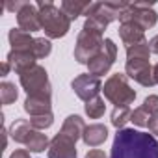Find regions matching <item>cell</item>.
Instances as JSON below:
<instances>
[{
	"label": "cell",
	"mask_w": 158,
	"mask_h": 158,
	"mask_svg": "<svg viewBox=\"0 0 158 158\" xmlns=\"http://www.w3.org/2000/svg\"><path fill=\"white\" fill-rule=\"evenodd\" d=\"M110 158H158V141L152 134L121 128L115 132Z\"/></svg>",
	"instance_id": "cell-1"
},
{
	"label": "cell",
	"mask_w": 158,
	"mask_h": 158,
	"mask_svg": "<svg viewBox=\"0 0 158 158\" xmlns=\"http://www.w3.org/2000/svg\"><path fill=\"white\" fill-rule=\"evenodd\" d=\"M128 6V2H91L86 15V23H84V30H91L97 34H104V30L108 28L110 23L119 21L121 13L125 11V8Z\"/></svg>",
	"instance_id": "cell-2"
},
{
	"label": "cell",
	"mask_w": 158,
	"mask_h": 158,
	"mask_svg": "<svg viewBox=\"0 0 158 158\" xmlns=\"http://www.w3.org/2000/svg\"><path fill=\"white\" fill-rule=\"evenodd\" d=\"M37 10H39V19H41V30L48 39H60L65 37L71 30V19L61 11L50 0H37Z\"/></svg>",
	"instance_id": "cell-3"
},
{
	"label": "cell",
	"mask_w": 158,
	"mask_h": 158,
	"mask_svg": "<svg viewBox=\"0 0 158 158\" xmlns=\"http://www.w3.org/2000/svg\"><path fill=\"white\" fill-rule=\"evenodd\" d=\"M10 136L15 143L24 145L30 152H45L50 147V139L41 130L34 128L28 119H15L10 127Z\"/></svg>",
	"instance_id": "cell-4"
},
{
	"label": "cell",
	"mask_w": 158,
	"mask_h": 158,
	"mask_svg": "<svg viewBox=\"0 0 158 158\" xmlns=\"http://www.w3.org/2000/svg\"><path fill=\"white\" fill-rule=\"evenodd\" d=\"M102 93L106 97V101H110L115 108L121 106H130L136 101V91L130 88L128 84V76L123 73H115L110 74V78L102 86Z\"/></svg>",
	"instance_id": "cell-5"
},
{
	"label": "cell",
	"mask_w": 158,
	"mask_h": 158,
	"mask_svg": "<svg viewBox=\"0 0 158 158\" xmlns=\"http://www.w3.org/2000/svg\"><path fill=\"white\" fill-rule=\"evenodd\" d=\"M19 82L26 95H52V86L48 80V73L43 65L35 63L34 67L23 71L19 74Z\"/></svg>",
	"instance_id": "cell-6"
},
{
	"label": "cell",
	"mask_w": 158,
	"mask_h": 158,
	"mask_svg": "<svg viewBox=\"0 0 158 158\" xmlns=\"http://www.w3.org/2000/svg\"><path fill=\"white\" fill-rule=\"evenodd\" d=\"M104 45L102 34L91 32V30H80L76 35V45H74V60L82 65H88L101 50Z\"/></svg>",
	"instance_id": "cell-7"
},
{
	"label": "cell",
	"mask_w": 158,
	"mask_h": 158,
	"mask_svg": "<svg viewBox=\"0 0 158 158\" xmlns=\"http://www.w3.org/2000/svg\"><path fill=\"white\" fill-rule=\"evenodd\" d=\"M156 21H158V13L152 10V4H145V2L128 4L119 17V24L121 23H136L141 30L152 28L156 24Z\"/></svg>",
	"instance_id": "cell-8"
},
{
	"label": "cell",
	"mask_w": 158,
	"mask_h": 158,
	"mask_svg": "<svg viewBox=\"0 0 158 158\" xmlns=\"http://www.w3.org/2000/svg\"><path fill=\"white\" fill-rule=\"evenodd\" d=\"M71 88L78 99L88 102V101L99 97V93L102 91V82H101L99 76H95L91 73H84V74H78L73 78Z\"/></svg>",
	"instance_id": "cell-9"
},
{
	"label": "cell",
	"mask_w": 158,
	"mask_h": 158,
	"mask_svg": "<svg viewBox=\"0 0 158 158\" xmlns=\"http://www.w3.org/2000/svg\"><path fill=\"white\" fill-rule=\"evenodd\" d=\"M115 58H117V45L110 37H106L104 39V45H102V50L88 63V69H89L91 74H95V76L101 78L102 74H106L112 69Z\"/></svg>",
	"instance_id": "cell-10"
},
{
	"label": "cell",
	"mask_w": 158,
	"mask_h": 158,
	"mask_svg": "<svg viewBox=\"0 0 158 158\" xmlns=\"http://www.w3.org/2000/svg\"><path fill=\"white\" fill-rule=\"evenodd\" d=\"M125 74L132 78L134 82H138L143 88H152L154 84V76H152V65L149 60H127L125 63Z\"/></svg>",
	"instance_id": "cell-11"
},
{
	"label": "cell",
	"mask_w": 158,
	"mask_h": 158,
	"mask_svg": "<svg viewBox=\"0 0 158 158\" xmlns=\"http://www.w3.org/2000/svg\"><path fill=\"white\" fill-rule=\"evenodd\" d=\"M48 158H78V151H76V141L61 132H58L52 139H50V147L47 151Z\"/></svg>",
	"instance_id": "cell-12"
},
{
	"label": "cell",
	"mask_w": 158,
	"mask_h": 158,
	"mask_svg": "<svg viewBox=\"0 0 158 158\" xmlns=\"http://www.w3.org/2000/svg\"><path fill=\"white\" fill-rule=\"evenodd\" d=\"M17 24L21 30L28 32V34H34V32H39L41 30V19H39V10L37 6L26 2L23 6V10L17 13Z\"/></svg>",
	"instance_id": "cell-13"
},
{
	"label": "cell",
	"mask_w": 158,
	"mask_h": 158,
	"mask_svg": "<svg viewBox=\"0 0 158 158\" xmlns=\"http://www.w3.org/2000/svg\"><path fill=\"white\" fill-rule=\"evenodd\" d=\"M23 108L26 114H30V117L50 114L52 112V95H30V97H26Z\"/></svg>",
	"instance_id": "cell-14"
},
{
	"label": "cell",
	"mask_w": 158,
	"mask_h": 158,
	"mask_svg": "<svg viewBox=\"0 0 158 158\" xmlns=\"http://www.w3.org/2000/svg\"><path fill=\"white\" fill-rule=\"evenodd\" d=\"M6 60L10 61L11 69L17 74H21L23 71H26V69H30L37 63V58H35L34 50H10Z\"/></svg>",
	"instance_id": "cell-15"
},
{
	"label": "cell",
	"mask_w": 158,
	"mask_h": 158,
	"mask_svg": "<svg viewBox=\"0 0 158 158\" xmlns=\"http://www.w3.org/2000/svg\"><path fill=\"white\" fill-rule=\"evenodd\" d=\"M117 32H119V37H121V41L127 48L147 41L145 39V30H141L136 23H121Z\"/></svg>",
	"instance_id": "cell-16"
},
{
	"label": "cell",
	"mask_w": 158,
	"mask_h": 158,
	"mask_svg": "<svg viewBox=\"0 0 158 158\" xmlns=\"http://www.w3.org/2000/svg\"><path fill=\"white\" fill-rule=\"evenodd\" d=\"M82 139H84V143L88 147H99V145H102L108 139V127L106 125H101V123L88 125L86 130H84Z\"/></svg>",
	"instance_id": "cell-17"
},
{
	"label": "cell",
	"mask_w": 158,
	"mask_h": 158,
	"mask_svg": "<svg viewBox=\"0 0 158 158\" xmlns=\"http://www.w3.org/2000/svg\"><path fill=\"white\" fill-rule=\"evenodd\" d=\"M86 127H88V125L84 123V119H82L80 115L73 114V115H69V117L63 121V125H61L60 132H61V134H65V136H69V138H73L74 141H78V139L84 136Z\"/></svg>",
	"instance_id": "cell-18"
},
{
	"label": "cell",
	"mask_w": 158,
	"mask_h": 158,
	"mask_svg": "<svg viewBox=\"0 0 158 158\" xmlns=\"http://www.w3.org/2000/svg\"><path fill=\"white\" fill-rule=\"evenodd\" d=\"M11 50H32L35 37H32V34L21 30V28H11L8 34Z\"/></svg>",
	"instance_id": "cell-19"
},
{
	"label": "cell",
	"mask_w": 158,
	"mask_h": 158,
	"mask_svg": "<svg viewBox=\"0 0 158 158\" xmlns=\"http://www.w3.org/2000/svg\"><path fill=\"white\" fill-rule=\"evenodd\" d=\"M89 4L91 2H82V0H63L60 8L71 21H76L80 15H84L88 11Z\"/></svg>",
	"instance_id": "cell-20"
},
{
	"label": "cell",
	"mask_w": 158,
	"mask_h": 158,
	"mask_svg": "<svg viewBox=\"0 0 158 158\" xmlns=\"http://www.w3.org/2000/svg\"><path fill=\"white\" fill-rule=\"evenodd\" d=\"M84 110H86V115H88L89 119H99V117H102L104 112H106L104 99H102V97H95V99L88 101L86 106H84Z\"/></svg>",
	"instance_id": "cell-21"
},
{
	"label": "cell",
	"mask_w": 158,
	"mask_h": 158,
	"mask_svg": "<svg viewBox=\"0 0 158 158\" xmlns=\"http://www.w3.org/2000/svg\"><path fill=\"white\" fill-rule=\"evenodd\" d=\"M130 117H132V110H130V106H121V108H114L112 110V125L117 128V130H121V128H125V125L130 121Z\"/></svg>",
	"instance_id": "cell-22"
},
{
	"label": "cell",
	"mask_w": 158,
	"mask_h": 158,
	"mask_svg": "<svg viewBox=\"0 0 158 158\" xmlns=\"http://www.w3.org/2000/svg\"><path fill=\"white\" fill-rule=\"evenodd\" d=\"M17 97H19V91H17V86H15L13 82L4 80L2 84H0V99H2V104H4V106L15 102Z\"/></svg>",
	"instance_id": "cell-23"
},
{
	"label": "cell",
	"mask_w": 158,
	"mask_h": 158,
	"mask_svg": "<svg viewBox=\"0 0 158 158\" xmlns=\"http://www.w3.org/2000/svg\"><path fill=\"white\" fill-rule=\"evenodd\" d=\"M149 58H151L149 41H143L127 48V60H149Z\"/></svg>",
	"instance_id": "cell-24"
},
{
	"label": "cell",
	"mask_w": 158,
	"mask_h": 158,
	"mask_svg": "<svg viewBox=\"0 0 158 158\" xmlns=\"http://www.w3.org/2000/svg\"><path fill=\"white\" fill-rule=\"evenodd\" d=\"M32 50H34V54H35V58H37V60H41V58H47V56L52 52L50 39H48V37H35Z\"/></svg>",
	"instance_id": "cell-25"
},
{
	"label": "cell",
	"mask_w": 158,
	"mask_h": 158,
	"mask_svg": "<svg viewBox=\"0 0 158 158\" xmlns=\"http://www.w3.org/2000/svg\"><path fill=\"white\" fill-rule=\"evenodd\" d=\"M28 121H30V125H32L34 128H37V130H45V128H50V127H52V123H54V114L50 112V114H45V115L30 117Z\"/></svg>",
	"instance_id": "cell-26"
},
{
	"label": "cell",
	"mask_w": 158,
	"mask_h": 158,
	"mask_svg": "<svg viewBox=\"0 0 158 158\" xmlns=\"http://www.w3.org/2000/svg\"><path fill=\"white\" fill-rule=\"evenodd\" d=\"M149 119H151V115L139 106V108H136V110H132V117H130V121L136 125V127H147L149 125Z\"/></svg>",
	"instance_id": "cell-27"
},
{
	"label": "cell",
	"mask_w": 158,
	"mask_h": 158,
	"mask_svg": "<svg viewBox=\"0 0 158 158\" xmlns=\"http://www.w3.org/2000/svg\"><path fill=\"white\" fill-rule=\"evenodd\" d=\"M141 108H143L151 117H152V115H158V95H149V97H145Z\"/></svg>",
	"instance_id": "cell-28"
},
{
	"label": "cell",
	"mask_w": 158,
	"mask_h": 158,
	"mask_svg": "<svg viewBox=\"0 0 158 158\" xmlns=\"http://www.w3.org/2000/svg\"><path fill=\"white\" fill-rule=\"evenodd\" d=\"M26 2L24 0H15V2H11V0H8V2H4V10H8V11H11V13H19L21 10H23V6H24Z\"/></svg>",
	"instance_id": "cell-29"
},
{
	"label": "cell",
	"mask_w": 158,
	"mask_h": 158,
	"mask_svg": "<svg viewBox=\"0 0 158 158\" xmlns=\"http://www.w3.org/2000/svg\"><path fill=\"white\" fill-rule=\"evenodd\" d=\"M147 128H149V132H151L152 136H158V115H152V117L149 119Z\"/></svg>",
	"instance_id": "cell-30"
},
{
	"label": "cell",
	"mask_w": 158,
	"mask_h": 158,
	"mask_svg": "<svg viewBox=\"0 0 158 158\" xmlns=\"http://www.w3.org/2000/svg\"><path fill=\"white\" fill-rule=\"evenodd\" d=\"M10 158H32V156H30V151H26V149H17V151H13V152L10 154Z\"/></svg>",
	"instance_id": "cell-31"
},
{
	"label": "cell",
	"mask_w": 158,
	"mask_h": 158,
	"mask_svg": "<svg viewBox=\"0 0 158 158\" xmlns=\"http://www.w3.org/2000/svg\"><path fill=\"white\" fill-rule=\"evenodd\" d=\"M86 158H108V156H106V152L101 151V149H91V151H88Z\"/></svg>",
	"instance_id": "cell-32"
},
{
	"label": "cell",
	"mask_w": 158,
	"mask_h": 158,
	"mask_svg": "<svg viewBox=\"0 0 158 158\" xmlns=\"http://www.w3.org/2000/svg\"><path fill=\"white\" fill-rule=\"evenodd\" d=\"M149 48H151V52H152V54H158V34L149 41Z\"/></svg>",
	"instance_id": "cell-33"
},
{
	"label": "cell",
	"mask_w": 158,
	"mask_h": 158,
	"mask_svg": "<svg viewBox=\"0 0 158 158\" xmlns=\"http://www.w3.org/2000/svg\"><path fill=\"white\" fill-rule=\"evenodd\" d=\"M10 71H11V65H10L8 60H4V61H2V76H8Z\"/></svg>",
	"instance_id": "cell-34"
},
{
	"label": "cell",
	"mask_w": 158,
	"mask_h": 158,
	"mask_svg": "<svg viewBox=\"0 0 158 158\" xmlns=\"http://www.w3.org/2000/svg\"><path fill=\"white\" fill-rule=\"evenodd\" d=\"M152 76H154V84H158V63L152 65Z\"/></svg>",
	"instance_id": "cell-35"
}]
</instances>
